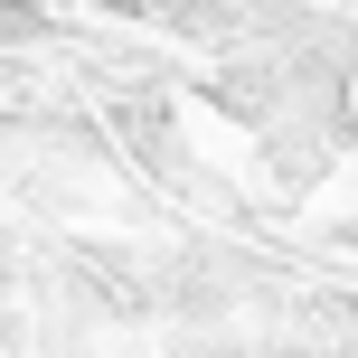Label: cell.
<instances>
[{"instance_id": "6da1fadb", "label": "cell", "mask_w": 358, "mask_h": 358, "mask_svg": "<svg viewBox=\"0 0 358 358\" xmlns=\"http://www.w3.org/2000/svg\"><path fill=\"white\" fill-rule=\"evenodd\" d=\"M0 29H10V10H0Z\"/></svg>"}]
</instances>
